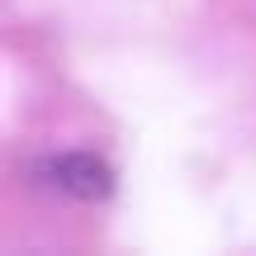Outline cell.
<instances>
[{
    "label": "cell",
    "mask_w": 256,
    "mask_h": 256,
    "mask_svg": "<svg viewBox=\"0 0 256 256\" xmlns=\"http://www.w3.org/2000/svg\"><path fill=\"white\" fill-rule=\"evenodd\" d=\"M34 185L52 194H66V200H110L114 194V166L95 152H52L38 156L28 166Z\"/></svg>",
    "instance_id": "6da1fadb"
}]
</instances>
